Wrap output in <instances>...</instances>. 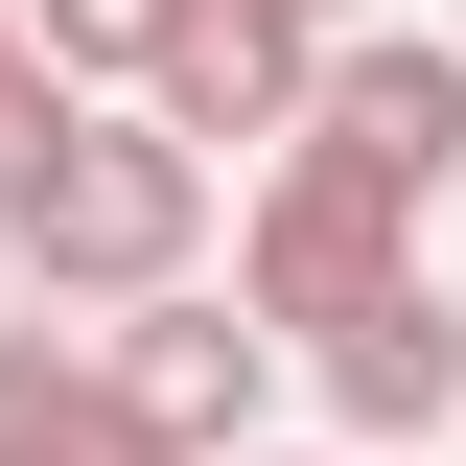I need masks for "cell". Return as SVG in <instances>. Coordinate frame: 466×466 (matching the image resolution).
Returning <instances> with one entry per match:
<instances>
[{"mask_svg": "<svg viewBox=\"0 0 466 466\" xmlns=\"http://www.w3.org/2000/svg\"><path fill=\"white\" fill-rule=\"evenodd\" d=\"M0 257H24L47 327H116V303L210 280V140H164L140 94H94V116H70V164L0 210Z\"/></svg>", "mask_w": 466, "mask_h": 466, "instance_id": "6da1fadb", "label": "cell"}, {"mask_svg": "<svg viewBox=\"0 0 466 466\" xmlns=\"http://www.w3.org/2000/svg\"><path fill=\"white\" fill-rule=\"evenodd\" d=\"M373 280H420V187H373L350 164V140H280V164L233 187V303H257V327H350V303Z\"/></svg>", "mask_w": 466, "mask_h": 466, "instance_id": "7a4b0ae2", "label": "cell"}, {"mask_svg": "<svg viewBox=\"0 0 466 466\" xmlns=\"http://www.w3.org/2000/svg\"><path fill=\"white\" fill-rule=\"evenodd\" d=\"M94 350H116V397H140V443H164V466H233V443H280V373H303V350L257 327L233 280H164V303H116Z\"/></svg>", "mask_w": 466, "mask_h": 466, "instance_id": "3957f363", "label": "cell"}, {"mask_svg": "<svg viewBox=\"0 0 466 466\" xmlns=\"http://www.w3.org/2000/svg\"><path fill=\"white\" fill-rule=\"evenodd\" d=\"M303 140H350L373 187H420V210H443V187H466V24H397V0H373V24H327V116H303Z\"/></svg>", "mask_w": 466, "mask_h": 466, "instance_id": "277c9868", "label": "cell"}, {"mask_svg": "<svg viewBox=\"0 0 466 466\" xmlns=\"http://www.w3.org/2000/svg\"><path fill=\"white\" fill-rule=\"evenodd\" d=\"M303 397H327V443H350V466L443 443V420H466V303H443V280H373L350 327H303Z\"/></svg>", "mask_w": 466, "mask_h": 466, "instance_id": "5b68a950", "label": "cell"}, {"mask_svg": "<svg viewBox=\"0 0 466 466\" xmlns=\"http://www.w3.org/2000/svg\"><path fill=\"white\" fill-rule=\"evenodd\" d=\"M140 116H164V140H210V187H233V164H280L303 116H327V24H280V0H210V24L164 47V94H140Z\"/></svg>", "mask_w": 466, "mask_h": 466, "instance_id": "8992f818", "label": "cell"}, {"mask_svg": "<svg viewBox=\"0 0 466 466\" xmlns=\"http://www.w3.org/2000/svg\"><path fill=\"white\" fill-rule=\"evenodd\" d=\"M0 466H164V443H140V397H116V350L47 327V303L0 327Z\"/></svg>", "mask_w": 466, "mask_h": 466, "instance_id": "52a82bcc", "label": "cell"}, {"mask_svg": "<svg viewBox=\"0 0 466 466\" xmlns=\"http://www.w3.org/2000/svg\"><path fill=\"white\" fill-rule=\"evenodd\" d=\"M0 24L47 47L70 94H164V47H187V24H210V0H0Z\"/></svg>", "mask_w": 466, "mask_h": 466, "instance_id": "ba28073f", "label": "cell"}, {"mask_svg": "<svg viewBox=\"0 0 466 466\" xmlns=\"http://www.w3.org/2000/svg\"><path fill=\"white\" fill-rule=\"evenodd\" d=\"M70 116H94V94H70V70H47V47H24V24H0V210H24V187H47V164H70Z\"/></svg>", "mask_w": 466, "mask_h": 466, "instance_id": "9c48e42d", "label": "cell"}, {"mask_svg": "<svg viewBox=\"0 0 466 466\" xmlns=\"http://www.w3.org/2000/svg\"><path fill=\"white\" fill-rule=\"evenodd\" d=\"M233 466H350V443H233Z\"/></svg>", "mask_w": 466, "mask_h": 466, "instance_id": "30bf717a", "label": "cell"}, {"mask_svg": "<svg viewBox=\"0 0 466 466\" xmlns=\"http://www.w3.org/2000/svg\"><path fill=\"white\" fill-rule=\"evenodd\" d=\"M280 24H373V0H280Z\"/></svg>", "mask_w": 466, "mask_h": 466, "instance_id": "8fae6325", "label": "cell"}]
</instances>
